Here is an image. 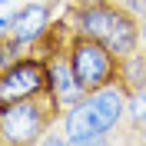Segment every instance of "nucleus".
Masks as SVG:
<instances>
[{
    "label": "nucleus",
    "instance_id": "nucleus-11",
    "mask_svg": "<svg viewBox=\"0 0 146 146\" xmlns=\"http://www.w3.org/2000/svg\"><path fill=\"white\" fill-rule=\"evenodd\" d=\"M70 146H110L106 133H93V136H76L70 139Z\"/></svg>",
    "mask_w": 146,
    "mask_h": 146
},
{
    "label": "nucleus",
    "instance_id": "nucleus-10",
    "mask_svg": "<svg viewBox=\"0 0 146 146\" xmlns=\"http://www.w3.org/2000/svg\"><path fill=\"white\" fill-rule=\"evenodd\" d=\"M126 119H129V126H133V133H139V129L146 126V90H136V93H129Z\"/></svg>",
    "mask_w": 146,
    "mask_h": 146
},
{
    "label": "nucleus",
    "instance_id": "nucleus-13",
    "mask_svg": "<svg viewBox=\"0 0 146 146\" xmlns=\"http://www.w3.org/2000/svg\"><path fill=\"white\" fill-rule=\"evenodd\" d=\"M123 3H126L136 17H143V13H146V0H123Z\"/></svg>",
    "mask_w": 146,
    "mask_h": 146
},
{
    "label": "nucleus",
    "instance_id": "nucleus-14",
    "mask_svg": "<svg viewBox=\"0 0 146 146\" xmlns=\"http://www.w3.org/2000/svg\"><path fill=\"white\" fill-rule=\"evenodd\" d=\"M139 36H143V43H146V13L139 17Z\"/></svg>",
    "mask_w": 146,
    "mask_h": 146
},
{
    "label": "nucleus",
    "instance_id": "nucleus-1",
    "mask_svg": "<svg viewBox=\"0 0 146 146\" xmlns=\"http://www.w3.org/2000/svg\"><path fill=\"white\" fill-rule=\"evenodd\" d=\"M66 17L80 33L103 40L116 56H129L143 43L139 17L126 3H116V0H70Z\"/></svg>",
    "mask_w": 146,
    "mask_h": 146
},
{
    "label": "nucleus",
    "instance_id": "nucleus-15",
    "mask_svg": "<svg viewBox=\"0 0 146 146\" xmlns=\"http://www.w3.org/2000/svg\"><path fill=\"white\" fill-rule=\"evenodd\" d=\"M139 143H143V146H146V126H143V129H139Z\"/></svg>",
    "mask_w": 146,
    "mask_h": 146
},
{
    "label": "nucleus",
    "instance_id": "nucleus-17",
    "mask_svg": "<svg viewBox=\"0 0 146 146\" xmlns=\"http://www.w3.org/2000/svg\"><path fill=\"white\" fill-rule=\"evenodd\" d=\"M0 3H3V0H0Z\"/></svg>",
    "mask_w": 146,
    "mask_h": 146
},
{
    "label": "nucleus",
    "instance_id": "nucleus-8",
    "mask_svg": "<svg viewBox=\"0 0 146 146\" xmlns=\"http://www.w3.org/2000/svg\"><path fill=\"white\" fill-rule=\"evenodd\" d=\"M50 86H53V93L60 96L63 106H73V103H80L86 96V90L80 86V80H76V73L70 66V56L50 60Z\"/></svg>",
    "mask_w": 146,
    "mask_h": 146
},
{
    "label": "nucleus",
    "instance_id": "nucleus-2",
    "mask_svg": "<svg viewBox=\"0 0 146 146\" xmlns=\"http://www.w3.org/2000/svg\"><path fill=\"white\" fill-rule=\"evenodd\" d=\"M63 110L66 106L60 103L53 86L7 106L0 113V139H3V146H36L50 133V126L63 116Z\"/></svg>",
    "mask_w": 146,
    "mask_h": 146
},
{
    "label": "nucleus",
    "instance_id": "nucleus-7",
    "mask_svg": "<svg viewBox=\"0 0 146 146\" xmlns=\"http://www.w3.org/2000/svg\"><path fill=\"white\" fill-rule=\"evenodd\" d=\"M73 33H76V27L70 23V17L53 20V23L43 30V36L33 43V50H30V53L40 56V60H46V63H50V60H60V56L70 53V40H73Z\"/></svg>",
    "mask_w": 146,
    "mask_h": 146
},
{
    "label": "nucleus",
    "instance_id": "nucleus-4",
    "mask_svg": "<svg viewBox=\"0 0 146 146\" xmlns=\"http://www.w3.org/2000/svg\"><path fill=\"white\" fill-rule=\"evenodd\" d=\"M70 66L76 73V80L86 93L93 90H103L110 83H119V73H123V56H116L103 40L90 33H73L70 40Z\"/></svg>",
    "mask_w": 146,
    "mask_h": 146
},
{
    "label": "nucleus",
    "instance_id": "nucleus-12",
    "mask_svg": "<svg viewBox=\"0 0 146 146\" xmlns=\"http://www.w3.org/2000/svg\"><path fill=\"white\" fill-rule=\"evenodd\" d=\"M40 146H70V139H66V133L63 136H50V133H46V136L40 139Z\"/></svg>",
    "mask_w": 146,
    "mask_h": 146
},
{
    "label": "nucleus",
    "instance_id": "nucleus-3",
    "mask_svg": "<svg viewBox=\"0 0 146 146\" xmlns=\"http://www.w3.org/2000/svg\"><path fill=\"white\" fill-rule=\"evenodd\" d=\"M126 106H129V93L123 83H110L103 90L86 93L80 103L66 106V113H63L66 139L93 136V133H113L119 126V119L126 116Z\"/></svg>",
    "mask_w": 146,
    "mask_h": 146
},
{
    "label": "nucleus",
    "instance_id": "nucleus-5",
    "mask_svg": "<svg viewBox=\"0 0 146 146\" xmlns=\"http://www.w3.org/2000/svg\"><path fill=\"white\" fill-rule=\"evenodd\" d=\"M46 86H50V63L33 53L0 66V113L33 93L46 90Z\"/></svg>",
    "mask_w": 146,
    "mask_h": 146
},
{
    "label": "nucleus",
    "instance_id": "nucleus-16",
    "mask_svg": "<svg viewBox=\"0 0 146 146\" xmlns=\"http://www.w3.org/2000/svg\"><path fill=\"white\" fill-rule=\"evenodd\" d=\"M0 146H3V139H0Z\"/></svg>",
    "mask_w": 146,
    "mask_h": 146
},
{
    "label": "nucleus",
    "instance_id": "nucleus-6",
    "mask_svg": "<svg viewBox=\"0 0 146 146\" xmlns=\"http://www.w3.org/2000/svg\"><path fill=\"white\" fill-rule=\"evenodd\" d=\"M53 3L56 0H40V3H27L20 7L13 17H10V30L7 36H13L20 46H33L43 30L50 27V13H53Z\"/></svg>",
    "mask_w": 146,
    "mask_h": 146
},
{
    "label": "nucleus",
    "instance_id": "nucleus-9",
    "mask_svg": "<svg viewBox=\"0 0 146 146\" xmlns=\"http://www.w3.org/2000/svg\"><path fill=\"white\" fill-rule=\"evenodd\" d=\"M119 83L126 86V93L146 90V46H143V50H133L129 56H123V73H119Z\"/></svg>",
    "mask_w": 146,
    "mask_h": 146
}]
</instances>
